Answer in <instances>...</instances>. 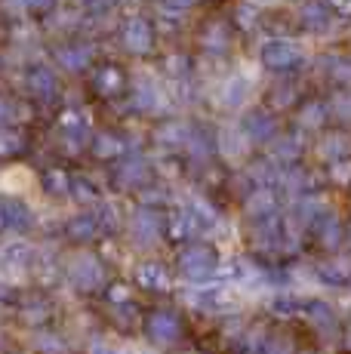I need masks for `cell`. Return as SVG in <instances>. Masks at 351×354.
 Here are the masks:
<instances>
[]
</instances>
